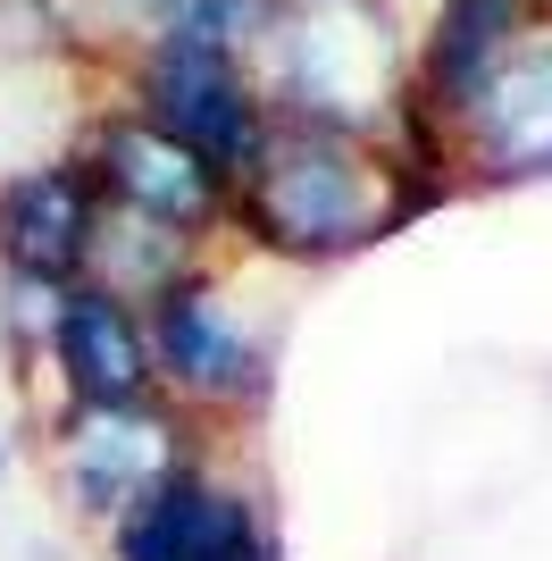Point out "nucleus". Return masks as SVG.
Returning <instances> with one entry per match:
<instances>
[{"instance_id":"1","label":"nucleus","mask_w":552,"mask_h":561,"mask_svg":"<svg viewBox=\"0 0 552 561\" xmlns=\"http://www.w3.org/2000/svg\"><path fill=\"white\" fill-rule=\"evenodd\" d=\"M436 193L444 185L418 176L411 142L335 117H268L252 168L234 176V218L285 260H344L411 227Z\"/></svg>"},{"instance_id":"2","label":"nucleus","mask_w":552,"mask_h":561,"mask_svg":"<svg viewBox=\"0 0 552 561\" xmlns=\"http://www.w3.org/2000/svg\"><path fill=\"white\" fill-rule=\"evenodd\" d=\"M427 160L485 185L552 176V0H536L510 25V43L478 68V84L427 126Z\"/></svg>"},{"instance_id":"3","label":"nucleus","mask_w":552,"mask_h":561,"mask_svg":"<svg viewBox=\"0 0 552 561\" xmlns=\"http://www.w3.org/2000/svg\"><path fill=\"white\" fill-rule=\"evenodd\" d=\"M135 110L160 117L176 142H193L209 168L243 176L268 135V93H260V68L243 43H218V34H193V25H151L135 43Z\"/></svg>"},{"instance_id":"4","label":"nucleus","mask_w":552,"mask_h":561,"mask_svg":"<svg viewBox=\"0 0 552 561\" xmlns=\"http://www.w3.org/2000/svg\"><path fill=\"white\" fill-rule=\"evenodd\" d=\"M84 168H92V185H101V202L142 210V218H160V227L209 234L218 218H234V176L209 168L193 142H176L160 117H142V110L101 117L92 142H84Z\"/></svg>"},{"instance_id":"5","label":"nucleus","mask_w":552,"mask_h":561,"mask_svg":"<svg viewBox=\"0 0 552 561\" xmlns=\"http://www.w3.org/2000/svg\"><path fill=\"white\" fill-rule=\"evenodd\" d=\"M142 328H151V369L176 394H193V402H260L268 394V352L234 328V310L202 277H176L142 310Z\"/></svg>"},{"instance_id":"6","label":"nucleus","mask_w":552,"mask_h":561,"mask_svg":"<svg viewBox=\"0 0 552 561\" xmlns=\"http://www.w3.org/2000/svg\"><path fill=\"white\" fill-rule=\"evenodd\" d=\"M260 537L252 503L234 486H218L202 461H168L151 486L117 512L110 553L117 561H234Z\"/></svg>"},{"instance_id":"7","label":"nucleus","mask_w":552,"mask_h":561,"mask_svg":"<svg viewBox=\"0 0 552 561\" xmlns=\"http://www.w3.org/2000/svg\"><path fill=\"white\" fill-rule=\"evenodd\" d=\"M43 352H50V369H59V386H68V402H84V411H101V402H142L160 386L142 310L101 294L92 277H76L68 294H59V310H50V328H43Z\"/></svg>"},{"instance_id":"8","label":"nucleus","mask_w":552,"mask_h":561,"mask_svg":"<svg viewBox=\"0 0 552 561\" xmlns=\"http://www.w3.org/2000/svg\"><path fill=\"white\" fill-rule=\"evenodd\" d=\"M92 227H101V185H92L84 160L18 168L0 185V260H9V277L76 285L92 260Z\"/></svg>"},{"instance_id":"9","label":"nucleus","mask_w":552,"mask_h":561,"mask_svg":"<svg viewBox=\"0 0 552 561\" xmlns=\"http://www.w3.org/2000/svg\"><path fill=\"white\" fill-rule=\"evenodd\" d=\"M168 461H184L176 420H168L151 394L142 402H101V411L76 402V427H68V494H76V512L117 519Z\"/></svg>"},{"instance_id":"10","label":"nucleus","mask_w":552,"mask_h":561,"mask_svg":"<svg viewBox=\"0 0 552 561\" xmlns=\"http://www.w3.org/2000/svg\"><path fill=\"white\" fill-rule=\"evenodd\" d=\"M193 243H202V234L160 227V218H142V210H117V202H101V227H92L84 277L101 285V294H117V302L151 310L176 277H193Z\"/></svg>"},{"instance_id":"11","label":"nucleus","mask_w":552,"mask_h":561,"mask_svg":"<svg viewBox=\"0 0 552 561\" xmlns=\"http://www.w3.org/2000/svg\"><path fill=\"white\" fill-rule=\"evenodd\" d=\"M234 561H285V553H276L268 537H252V545H243V553H234Z\"/></svg>"},{"instance_id":"12","label":"nucleus","mask_w":552,"mask_h":561,"mask_svg":"<svg viewBox=\"0 0 552 561\" xmlns=\"http://www.w3.org/2000/svg\"><path fill=\"white\" fill-rule=\"evenodd\" d=\"M0 478H9V445H0Z\"/></svg>"}]
</instances>
